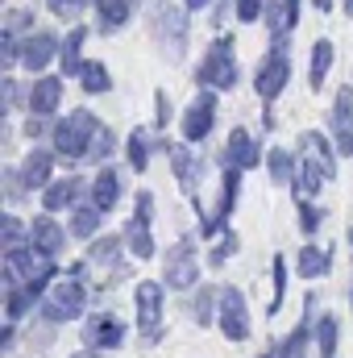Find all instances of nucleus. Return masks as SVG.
Returning a JSON list of instances; mask_svg holds the SVG:
<instances>
[{
	"label": "nucleus",
	"instance_id": "obj_1",
	"mask_svg": "<svg viewBox=\"0 0 353 358\" xmlns=\"http://www.w3.org/2000/svg\"><path fill=\"white\" fill-rule=\"evenodd\" d=\"M337 176V155L320 134L299 138V176H295V200H312L329 179Z\"/></svg>",
	"mask_w": 353,
	"mask_h": 358
},
{
	"label": "nucleus",
	"instance_id": "obj_2",
	"mask_svg": "<svg viewBox=\"0 0 353 358\" xmlns=\"http://www.w3.org/2000/svg\"><path fill=\"white\" fill-rule=\"evenodd\" d=\"M54 279V255L29 246H13L4 250V287H29L33 296Z\"/></svg>",
	"mask_w": 353,
	"mask_h": 358
},
{
	"label": "nucleus",
	"instance_id": "obj_3",
	"mask_svg": "<svg viewBox=\"0 0 353 358\" xmlns=\"http://www.w3.org/2000/svg\"><path fill=\"white\" fill-rule=\"evenodd\" d=\"M146 21H150V34L158 38L163 55L171 63H179L183 50H187V13L179 8L175 0H154L150 13H146Z\"/></svg>",
	"mask_w": 353,
	"mask_h": 358
},
{
	"label": "nucleus",
	"instance_id": "obj_4",
	"mask_svg": "<svg viewBox=\"0 0 353 358\" xmlns=\"http://www.w3.org/2000/svg\"><path fill=\"white\" fill-rule=\"evenodd\" d=\"M100 129H104V125L91 117L88 108H75V113H67V121L54 125V150H59L63 159H71V163H88L91 142H96Z\"/></svg>",
	"mask_w": 353,
	"mask_h": 358
},
{
	"label": "nucleus",
	"instance_id": "obj_5",
	"mask_svg": "<svg viewBox=\"0 0 353 358\" xmlns=\"http://www.w3.org/2000/svg\"><path fill=\"white\" fill-rule=\"evenodd\" d=\"M195 80L204 88H233L237 84V55H233V42L229 38H216L208 46V55L200 59V71Z\"/></svg>",
	"mask_w": 353,
	"mask_h": 358
},
{
	"label": "nucleus",
	"instance_id": "obj_6",
	"mask_svg": "<svg viewBox=\"0 0 353 358\" xmlns=\"http://www.w3.org/2000/svg\"><path fill=\"white\" fill-rule=\"evenodd\" d=\"M80 313H84V287H80V279H59L50 287L46 304H42V317L50 325H63V321H75Z\"/></svg>",
	"mask_w": 353,
	"mask_h": 358
},
{
	"label": "nucleus",
	"instance_id": "obj_7",
	"mask_svg": "<svg viewBox=\"0 0 353 358\" xmlns=\"http://www.w3.org/2000/svg\"><path fill=\"white\" fill-rule=\"evenodd\" d=\"M287 80H291V59H287V42H283V38H274L270 55H266L262 63H258V96H262V100H274L278 92L287 88Z\"/></svg>",
	"mask_w": 353,
	"mask_h": 358
},
{
	"label": "nucleus",
	"instance_id": "obj_8",
	"mask_svg": "<svg viewBox=\"0 0 353 358\" xmlns=\"http://www.w3.org/2000/svg\"><path fill=\"white\" fill-rule=\"evenodd\" d=\"M237 192H241V171L229 167V171L220 176V192H216V200L208 204V213H204V221H200V234H204V238H212V234L225 225V217H229L233 204H237Z\"/></svg>",
	"mask_w": 353,
	"mask_h": 358
},
{
	"label": "nucleus",
	"instance_id": "obj_9",
	"mask_svg": "<svg viewBox=\"0 0 353 358\" xmlns=\"http://www.w3.org/2000/svg\"><path fill=\"white\" fill-rule=\"evenodd\" d=\"M137 329L146 342H158V334H163V283H154V279L137 283Z\"/></svg>",
	"mask_w": 353,
	"mask_h": 358
},
{
	"label": "nucleus",
	"instance_id": "obj_10",
	"mask_svg": "<svg viewBox=\"0 0 353 358\" xmlns=\"http://www.w3.org/2000/svg\"><path fill=\"white\" fill-rule=\"evenodd\" d=\"M216 321H220V334H225L229 342H246V338H250V313H246V296H241L237 287H225V292H220Z\"/></svg>",
	"mask_w": 353,
	"mask_h": 358
},
{
	"label": "nucleus",
	"instance_id": "obj_11",
	"mask_svg": "<svg viewBox=\"0 0 353 358\" xmlns=\"http://www.w3.org/2000/svg\"><path fill=\"white\" fill-rule=\"evenodd\" d=\"M154 208V196L150 192H142L137 196V213L129 217V225H125V242H129V250H133V259H150L154 255V238H150V213Z\"/></svg>",
	"mask_w": 353,
	"mask_h": 358
},
{
	"label": "nucleus",
	"instance_id": "obj_12",
	"mask_svg": "<svg viewBox=\"0 0 353 358\" xmlns=\"http://www.w3.org/2000/svg\"><path fill=\"white\" fill-rule=\"evenodd\" d=\"M212 121H216V96L212 92H200L187 104V113H183V138L187 142H204L212 134Z\"/></svg>",
	"mask_w": 353,
	"mask_h": 358
},
{
	"label": "nucleus",
	"instance_id": "obj_13",
	"mask_svg": "<svg viewBox=\"0 0 353 358\" xmlns=\"http://www.w3.org/2000/svg\"><path fill=\"white\" fill-rule=\"evenodd\" d=\"M84 342L96 346V350H112L125 342V321L117 313H96L88 325H84Z\"/></svg>",
	"mask_w": 353,
	"mask_h": 358
},
{
	"label": "nucleus",
	"instance_id": "obj_14",
	"mask_svg": "<svg viewBox=\"0 0 353 358\" xmlns=\"http://www.w3.org/2000/svg\"><path fill=\"white\" fill-rule=\"evenodd\" d=\"M163 279H167L171 287H179V292H183V287H191V283L200 279V267H195V250H191V242H179V246H171Z\"/></svg>",
	"mask_w": 353,
	"mask_h": 358
},
{
	"label": "nucleus",
	"instance_id": "obj_15",
	"mask_svg": "<svg viewBox=\"0 0 353 358\" xmlns=\"http://www.w3.org/2000/svg\"><path fill=\"white\" fill-rule=\"evenodd\" d=\"M167 155H171V167H175L179 187H183L191 200H200V176H204V163H200L187 146H171V142H167Z\"/></svg>",
	"mask_w": 353,
	"mask_h": 358
},
{
	"label": "nucleus",
	"instance_id": "obj_16",
	"mask_svg": "<svg viewBox=\"0 0 353 358\" xmlns=\"http://www.w3.org/2000/svg\"><path fill=\"white\" fill-rule=\"evenodd\" d=\"M225 163L237 167V171H254L262 163V150H258V142L246 129H233L229 134V146H225Z\"/></svg>",
	"mask_w": 353,
	"mask_h": 358
},
{
	"label": "nucleus",
	"instance_id": "obj_17",
	"mask_svg": "<svg viewBox=\"0 0 353 358\" xmlns=\"http://www.w3.org/2000/svg\"><path fill=\"white\" fill-rule=\"evenodd\" d=\"M59 50H63V46H59V38L38 29V34H29V38L21 42V63H25L29 71H42V67H46V63H50Z\"/></svg>",
	"mask_w": 353,
	"mask_h": 358
},
{
	"label": "nucleus",
	"instance_id": "obj_18",
	"mask_svg": "<svg viewBox=\"0 0 353 358\" xmlns=\"http://www.w3.org/2000/svg\"><path fill=\"white\" fill-rule=\"evenodd\" d=\"M333 117V134H337V150L353 155V88L337 92V108L329 113Z\"/></svg>",
	"mask_w": 353,
	"mask_h": 358
},
{
	"label": "nucleus",
	"instance_id": "obj_19",
	"mask_svg": "<svg viewBox=\"0 0 353 358\" xmlns=\"http://www.w3.org/2000/svg\"><path fill=\"white\" fill-rule=\"evenodd\" d=\"M59 100H63V80H54V76L33 80V88H29V113L33 117H50L59 108Z\"/></svg>",
	"mask_w": 353,
	"mask_h": 358
},
{
	"label": "nucleus",
	"instance_id": "obj_20",
	"mask_svg": "<svg viewBox=\"0 0 353 358\" xmlns=\"http://www.w3.org/2000/svg\"><path fill=\"white\" fill-rule=\"evenodd\" d=\"M299 21V0H266V29L274 38H287Z\"/></svg>",
	"mask_w": 353,
	"mask_h": 358
},
{
	"label": "nucleus",
	"instance_id": "obj_21",
	"mask_svg": "<svg viewBox=\"0 0 353 358\" xmlns=\"http://www.w3.org/2000/svg\"><path fill=\"white\" fill-rule=\"evenodd\" d=\"M50 167H54V155L50 150H42V146H33L29 155H25V163H21V183L33 192V187H46L50 183Z\"/></svg>",
	"mask_w": 353,
	"mask_h": 358
},
{
	"label": "nucleus",
	"instance_id": "obj_22",
	"mask_svg": "<svg viewBox=\"0 0 353 358\" xmlns=\"http://www.w3.org/2000/svg\"><path fill=\"white\" fill-rule=\"evenodd\" d=\"M133 17V0H96V29L112 34Z\"/></svg>",
	"mask_w": 353,
	"mask_h": 358
},
{
	"label": "nucleus",
	"instance_id": "obj_23",
	"mask_svg": "<svg viewBox=\"0 0 353 358\" xmlns=\"http://www.w3.org/2000/svg\"><path fill=\"white\" fill-rule=\"evenodd\" d=\"M29 242H33L38 250H46V255H59L67 238H63V229H59L54 217H38V221L29 225Z\"/></svg>",
	"mask_w": 353,
	"mask_h": 358
},
{
	"label": "nucleus",
	"instance_id": "obj_24",
	"mask_svg": "<svg viewBox=\"0 0 353 358\" xmlns=\"http://www.w3.org/2000/svg\"><path fill=\"white\" fill-rule=\"evenodd\" d=\"M80 192H84V183L80 179H59V183H50L46 187V196H42V204H46V213H59V208H67V204H75L80 200Z\"/></svg>",
	"mask_w": 353,
	"mask_h": 358
},
{
	"label": "nucleus",
	"instance_id": "obj_25",
	"mask_svg": "<svg viewBox=\"0 0 353 358\" xmlns=\"http://www.w3.org/2000/svg\"><path fill=\"white\" fill-rule=\"evenodd\" d=\"M117 200H121V176H117V171H108V167H104V171H100V176L91 179V204H100V208H104V213H108V208H112V204H117Z\"/></svg>",
	"mask_w": 353,
	"mask_h": 358
},
{
	"label": "nucleus",
	"instance_id": "obj_26",
	"mask_svg": "<svg viewBox=\"0 0 353 358\" xmlns=\"http://www.w3.org/2000/svg\"><path fill=\"white\" fill-rule=\"evenodd\" d=\"M88 259L96 263V267H108L117 279L125 275V263H121V242H117V238H100V242H91Z\"/></svg>",
	"mask_w": 353,
	"mask_h": 358
},
{
	"label": "nucleus",
	"instance_id": "obj_27",
	"mask_svg": "<svg viewBox=\"0 0 353 358\" xmlns=\"http://www.w3.org/2000/svg\"><path fill=\"white\" fill-rule=\"evenodd\" d=\"M329 267H333V250H320V246H299V275H303V279H320Z\"/></svg>",
	"mask_w": 353,
	"mask_h": 358
},
{
	"label": "nucleus",
	"instance_id": "obj_28",
	"mask_svg": "<svg viewBox=\"0 0 353 358\" xmlns=\"http://www.w3.org/2000/svg\"><path fill=\"white\" fill-rule=\"evenodd\" d=\"M303 350H308V321H299V325H295L266 358H303Z\"/></svg>",
	"mask_w": 353,
	"mask_h": 358
},
{
	"label": "nucleus",
	"instance_id": "obj_29",
	"mask_svg": "<svg viewBox=\"0 0 353 358\" xmlns=\"http://www.w3.org/2000/svg\"><path fill=\"white\" fill-rule=\"evenodd\" d=\"M216 308H220V292L200 287V296L191 300V317H195V325H200V329H204V325H212V321H216Z\"/></svg>",
	"mask_w": 353,
	"mask_h": 358
},
{
	"label": "nucleus",
	"instance_id": "obj_30",
	"mask_svg": "<svg viewBox=\"0 0 353 358\" xmlns=\"http://www.w3.org/2000/svg\"><path fill=\"white\" fill-rule=\"evenodd\" d=\"M337 317H320L316 321V346H320V358H337Z\"/></svg>",
	"mask_w": 353,
	"mask_h": 358
},
{
	"label": "nucleus",
	"instance_id": "obj_31",
	"mask_svg": "<svg viewBox=\"0 0 353 358\" xmlns=\"http://www.w3.org/2000/svg\"><path fill=\"white\" fill-rule=\"evenodd\" d=\"M329 67H333V42H316L312 46V88H324Z\"/></svg>",
	"mask_w": 353,
	"mask_h": 358
},
{
	"label": "nucleus",
	"instance_id": "obj_32",
	"mask_svg": "<svg viewBox=\"0 0 353 358\" xmlns=\"http://www.w3.org/2000/svg\"><path fill=\"white\" fill-rule=\"evenodd\" d=\"M84 38H88L84 29H71V38H67V42H63V50H59L63 71H71V76H80V67H84V63H80V46H84Z\"/></svg>",
	"mask_w": 353,
	"mask_h": 358
},
{
	"label": "nucleus",
	"instance_id": "obj_33",
	"mask_svg": "<svg viewBox=\"0 0 353 358\" xmlns=\"http://www.w3.org/2000/svg\"><path fill=\"white\" fill-rule=\"evenodd\" d=\"M100 221H104V208H100V204H91V208H75V217H71V234H75V238H88V234H96Z\"/></svg>",
	"mask_w": 353,
	"mask_h": 358
},
{
	"label": "nucleus",
	"instance_id": "obj_34",
	"mask_svg": "<svg viewBox=\"0 0 353 358\" xmlns=\"http://www.w3.org/2000/svg\"><path fill=\"white\" fill-rule=\"evenodd\" d=\"M80 80H84V92H108L112 88L104 63H84V67H80Z\"/></svg>",
	"mask_w": 353,
	"mask_h": 358
},
{
	"label": "nucleus",
	"instance_id": "obj_35",
	"mask_svg": "<svg viewBox=\"0 0 353 358\" xmlns=\"http://www.w3.org/2000/svg\"><path fill=\"white\" fill-rule=\"evenodd\" d=\"M270 283H274V296H270V308L266 313H278L283 308V292H287V263L274 255V263H270Z\"/></svg>",
	"mask_w": 353,
	"mask_h": 358
},
{
	"label": "nucleus",
	"instance_id": "obj_36",
	"mask_svg": "<svg viewBox=\"0 0 353 358\" xmlns=\"http://www.w3.org/2000/svg\"><path fill=\"white\" fill-rule=\"evenodd\" d=\"M129 163L137 167V171H146V163H150V142H146V134L142 129H133V138H129Z\"/></svg>",
	"mask_w": 353,
	"mask_h": 358
},
{
	"label": "nucleus",
	"instance_id": "obj_37",
	"mask_svg": "<svg viewBox=\"0 0 353 358\" xmlns=\"http://www.w3.org/2000/svg\"><path fill=\"white\" fill-rule=\"evenodd\" d=\"M295 204H299V229H303V234H316L320 221H324V208H316V204H308V200H295Z\"/></svg>",
	"mask_w": 353,
	"mask_h": 358
},
{
	"label": "nucleus",
	"instance_id": "obj_38",
	"mask_svg": "<svg viewBox=\"0 0 353 358\" xmlns=\"http://www.w3.org/2000/svg\"><path fill=\"white\" fill-rule=\"evenodd\" d=\"M291 167H295V163H291L287 150H270V179H274V183H287V179H291Z\"/></svg>",
	"mask_w": 353,
	"mask_h": 358
},
{
	"label": "nucleus",
	"instance_id": "obj_39",
	"mask_svg": "<svg viewBox=\"0 0 353 358\" xmlns=\"http://www.w3.org/2000/svg\"><path fill=\"white\" fill-rule=\"evenodd\" d=\"M112 146H117V138H112V129L104 125V129L96 134V142H91V155H88V163H100V159H108V155H112Z\"/></svg>",
	"mask_w": 353,
	"mask_h": 358
},
{
	"label": "nucleus",
	"instance_id": "obj_40",
	"mask_svg": "<svg viewBox=\"0 0 353 358\" xmlns=\"http://www.w3.org/2000/svg\"><path fill=\"white\" fill-rule=\"evenodd\" d=\"M84 4H88V0H50V13H54V17H63V21H75Z\"/></svg>",
	"mask_w": 353,
	"mask_h": 358
},
{
	"label": "nucleus",
	"instance_id": "obj_41",
	"mask_svg": "<svg viewBox=\"0 0 353 358\" xmlns=\"http://www.w3.org/2000/svg\"><path fill=\"white\" fill-rule=\"evenodd\" d=\"M233 250H237V234H225V238H220V246L212 250V267H220V263H225Z\"/></svg>",
	"mask_w": 353,
	"mask_h": 358
},
{
	"label": "nucleus",
	"instance_id": "obj_42",
	"mask_svg": "<svg viewBox=\"0 0 353 358\" xmlns=\"http://www.w3.org/2000/svg\"><path fill=\"white\" fill-rule=\"evenodd\" d=\"M21 246V221L17 217H4V250Z\"/></svg>",
	"mask_w": 353,
	"mask_h": 358
},
{
	"label": "nucleus",
	"instance_id": "obj_43",
	"mask_svg": "<svg viewBox=\"0 0 353 358\" xmlns=\"http://www.w3.org/2000/svg\"><path fill=\"white\" fill-rule=\"evenodd\" d=\"M25 25H29V13H25V8H8L4 29H8V34H17V29H25Z\"/></svg>",
	"mask_w": 353,
	"mask_h": 358
},
{
	"label": "nucleus",
	"instance_id": "obj_44",
	"mask_svg": "<svg viewBox=\"0 0 353 358\" xmlns=\"http://www.w3.org/2000/svg\"><path fill=\"white\" fill-rule=\"evenodd\" d=\"M258 13H262V0H237V17L241 21H254Z\"/></svg>",
	"mask_w": 353,
	"mask_h": 358
},
{
	"label": "nucleus",
	"instance_id": "obj_45",
	"mask_svg": "<svg viewBox=\"0 0 353 358\" xmlns=\"http://www.w3.org/2000/svg\"><path fill=\"white\" fill-rule=\"evenodd\" d=\"M154 104H158V125L167 129V121H171V100H167V92H158V96H154Z\"/></svg>",
	"mask_w": 353,
	"mask_h": 358
},
{
	"label": "nucleus",
	"instance_id": "obj_46",
	"mask_svg": "<svg viewBox=\"0 0 353 358\" xmlns=\"http://www.w3.org/2000/svg\"><path fill=\"white\" fill-rule=\"evenodd\" d=\"M17 100H21L17 84H13V80H4V104H8V108H17Z\"/></svg>",
	"mask_w": 353,
	"mask_h": 358
},
{
	"label": "nucleus",
	"instance_id": "obj_47",
	"mask_svg": "<svg viewBox=\"0 0 353 358\" xmlns=\"http://www.w3.org/2000/svg\"><path fill=\"white\" fill-rule=\"evenodd\" d=\"M71 358H100V350H96V346H88V350H80V355H71Z\"/></svg>",
	"mask_w": 353,
	"mask_h": 358
},
{
	"label": "nucleus",
	"instance_id": "obj_48",
	"mask_svg": "<svg viewBox=\"0 0 353 358\" xmlns=\"http://www.w3.org/2000/svg\"><path fill=\"white\" fill-rule=\"evenodd\" d=\"M316 8H320V13H333V0H316Z\"/></svg>",
	"mask_w": 353,
	"mask_h": 358
},
{
	"label": "nucleus",
	"instance_id": "obj_49",
	"mask_svg": "<svg viewBox=\"0 0 353 358\" xmlns=\"http://www.w3.org/2000/svg\"><path fill=\"white\" fill-rule=\"evenodd\" d=\"M183 4H187V8H204L208 0H183Z\"/></svg>",
	"mask_w": 353,
	"mask_h": 358
},
{
	"label": "nucleus",
	"instance_id": "obj_50",
	"mask_svg": "<svg viewBox=\"0 0 353 358\" xmlns=\"http://www.w3.org/2000/svg\"><path fill=\"white\" fill-rule=\"evenodd\" d=\"M345 8H350V17H353V0H345Z\"/></svg>",
	"mask_w": 353,
	"mask_h": 358
},
{
	"label": "nucleus",
	"instance_id": "obj_51",
	"mask_svg": "<svg viewBox=\"0 0 353 358\" xmlns=\"http://www.w3.org/2000/svg\"><path fill=\"white\" fill-rule=\"evenodd\" d=\"M350 246H353V225H350Z\"/></svg>",
	"mask_w": 353,
	"mask_h": 358
},
{
	"label": "nucleus",
	"instance_id": "obj_52",
	"mask_svg": "<svg viewBox=\"0 0 353 358\" xmlns=\"http://www.w3.org/2000/svg\"><path fill=\"white\" fill-rule=\"evenodd\" d=\"M350 304H353V296H350Z\"/></svg>",
	"mask_w": 353,
	"mask_h": 358
}]
</instances>
